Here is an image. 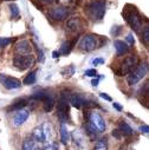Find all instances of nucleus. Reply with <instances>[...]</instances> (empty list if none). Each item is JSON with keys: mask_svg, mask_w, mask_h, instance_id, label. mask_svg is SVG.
Returning a JSON list of instances; mask_svg holds the SVG:
<instances>
[{"mask_svg": "<svg viewBox=\"0 0 149 150\" xmlns=\"http://www.w3.org/2000/svg\"><path fill=\"white\" fill-rule=\"evenodd\" d=\"M32 138H33L34 141H37L38 143L46 142V139H45V135H44V131H43L42 125H40V127H37V128L33 130V132H32Z\"/></svg>", "mask_w": 149, "mask_h": 150, "instance_id": "nucleus-18", "label": "nucleus"}, {"mask_svg": "<svg viewBox=\"0 0 149 150\" xmlns=\"http://www.w3.org/2000/svg\"><path fill=\"white\" fill-rule=\"evenodd\" d=\"M59 1H60L62 4H66V5H67V4H70L71 1H73V0H59Z\"/></svg>", "mask_w": 149, "mask_h": 150, "instance_id": "nucleus-39", "label": "nucleus"}, {"mask_svg": "<svg viewBox=\"0 0 149 150\" xmlns=\"http://www.w3.org/2000/svg\"><path fill=\"white\" fill-rule=\"evenodd\" d=\"M12 39L11 38H0V47H5L9 44H11Z\"/></svg>", "mask_w": 149, "mask_h": 150, "instance_id": "nucleus-30", "label": "nucleus"}, {"mask_svg": "<svg viewBox=\"0 0 149 150\" xmlns=\"http://www.w3.org/2000/svg\"><path fill=\"white\" fill-rule=\"evenodd\" d=\"M67 102H69V103H71V105H72V106L77 108V109H81V108H83V106H85V108L98 106L95 102L88 100V99H85L81 93H76V92H73V93H69V96H67Z\"/></svg>", "mask_w": 149, "mask_h": 150, "instance_id": "nucleus-7", "label": "nucleus"}, {"mask_svg": "<svg viewBox=\"0 0 149 150\" xmlns=\"http://www.w3.org/2000/svg\"><path fill=\"white\" fill-rule=\"evenodd\" d=\"M85 14L92 21H99L105 14V0H95L85 6Z\"/></svg>", "mask_w": 149, "mask_h": 150, "instance_id": "nucleus-2", "label": "nucleus"}, {"mask_svg": "<svg viewBox=\"0 0 149 150\" xmlns=\"http://www.w3.org/2000/svg\"><path fill=\"white\" fill-rule=\"evenodd\" d=\"M23 150H42L39 148V143L34 141L32 137H26L23 141Z\"/></svg>", "mask_w": 149, "mask_h": 150, "instance_id": "nucleus-15", "label": "nucleus"}, {"mask_svg": "<svg viewBox=\"0 0 149 150\" xmlns=\"http://www.w3.org/2000/svg\"><path fill=\"white\" fill-rule=\"evenodd\" d=\"M57 116L62 121V123L67 122L70 118V106L67 102V96L64 93V91L62 92V97L57 104Z\"/></svg>", "mask_w": 149, "mask_h": 150, "instance_id": "nucleus-6", "label": "nucleus"}, {"mask_svg": "<svg viewBox=\"0 0 149 150\" xmlns=\"http://www.w3.org/2000/svg\"><path fill=\"white\" fill-rule=\"evenodd\" d=\"M76 40H77V38L74 37L73 40H66V42H64V43L62 44V46H60L59 54H63V56L69 54V53L71 52V50L73 49V45H74V43H76Z\"/></svg>", "mask_w": 149, "mask_h": 150, "instance_id": "nucleus-17", "label": "nucleus"}, {"mask_svg": "<svg viewBox=\"0 0 149 150\" xmlns=\"http://www.w3.org/2000/svg\"><path fill=\"white\" fill-rule=\"evenodd\" d=\"M148 73V64L147 63H142L138 64L127 77V82L129 85H135L137 84L140 81H142Z\"/></svg>", "mask_w": 149, "mask_h": 150, "instance_id": "nucleus-5", "label": "nucleus"}, {"mask_svg": "<svg viewBox=\"0 0 149 150\" xmlns=\"http://www.w3.org/2000/svg\"><path fill=\"white\" fill-rule=\"evenodd\" d=\"M85 76L88 77H98V72L95 69H89L85 71Z\"/></svg>", "mask_w": 149, "mask_h": 150, "instance_id": "nucleus-29", "label": "nucleus"}, {"mask_svg": "<svg viewBox=\"0 0 149 150\" xmlns=\"http://www.w3.org/2000/svg\"><path fill=\"white\" fill-rule=\"evenodd\" d=\"M52 57H53V58H58V57H59V52H58V51H53Z\"/></svg>", "mask_w": 149, "mask_h": 150, "instance_id": "nucleus-40", "label": "nucleus"}, {"mask_svg": "<svg viewBox=\"0 0 149 150\" xmlns=\"http://www.w3.org/2000/svg\"><path fill=\"white\" fill-rule=\"evenodd\" d=\"M113 106H114L117 111H122V109H123V108H122V105H120L118 103H113Z\"/></svg>", "mask_w": 149, "mask_h": 150, "instance_id": "nucleus-36", "label": "nucleus"}, {"mask_svg": "<svg viewBox=\"0 0 149 150\" xmlns=\"http://www.w3.org/2000/svg\"><path fill=\"white\" fill-rule=\"evenodd\" d=\"M10 11H11V17L13 19H17L19 17V14H20V11H19V8H18V6L16 4H11L10 5Z\"/></svg>", "mask_w": 149, "mask_h": 150, "instance_id": "nucleus-27", "label": "nucleus"}, {"mask_svg": "<svg viewBox=\"0 0 149 150\" xmlns=\"http://www.w3.org/2000/svg\"><path fill=\"white\" fill-rule=\"evenodd\" d=\"M88 120H89L88 125H89L96 134H102V132L105 131L106 124H105V121H104V118L101 116L99 112H97V111H91V112H89Z\"/></svg>", "mask_w": 149, "mask_h": 150, "instance_id": "nucleus-4", "label": "nucleus"}, {"mask_svg": "<svg viewBox=\"0 0 149 150\" xmlns=\"http://www.w3.org/2000/svg\"><path fill=\"white\" fill-rule=\"evenodd\" d=\"M34 57L32 54H25V56H16L13 58V65L19 71H25L34 65Z\"/></svg>", "mask_w": 149, "mask_h": 150, "instance_id": "nucleus-8", "label": "nucleus"}, {"mask_svg": "<svg viewBox=\"0 0 149 150\" xmlns=\"http://www.w3.org/2000/svg\"><path fill=\"white\" fill-rule=\"evenodd\" d=\"M62 73L64 74L65 77H71L72 74L74 73V66H73V65H70V66H67L66 69H64V70L62 71Z\"/></svg>", "mask_w": 149, "mask_h": 150, "instance_id": "nucleus-28", "label": "nucleus"}, {"mask_svg": "<svg viewBox=\"0 0 149 150\" xmlns=\"http://www.w3.org/2000/svg\"><path fill=\"white\" fill-rule=\"evenodd\" d=\"M94 150H108V141L105 138H101L96 142Z\"/></svg>", "mask_w": 149, "mask_h": 150, "instance_id": "nucleus-25", "label": "nucleus"}, {"mask_svg": "<svg viewBox=\"0 0 149 150\" xmlns=\"http://www.w3.org/2000/svg\"><path fill=\"white\" fill-rule=\"evenodd\" d=\"M91 84H92V86H97V85H98V78L92 79V81H91Z\"/></svg>", "mask_w": 149, "mask_h": 150, "instance_id": "nucleus-38", "label": "nucleus"}, {"mask_svg": "<svg viewBox=\"0 0 149 150\" xmlns=\"http://www.w3.org/2000/svg\"><path fill=\"white\" fill-rule=\"evenodd\" d=\"M123 17L126 18L127 23L130 25V27L135 32H140L143 28L142 17H141V14L138 13V11L136 10L135 6H133V5H126V7L123 10Z\"/></svg>", "mask_w": 149, "mask_h": 150, "instance_id": "nucleus-1", "label": "nucleus"}, {"mask_svg": "<svg viewBox=\"0 0 149 150\" xmlns=\"http://www.w3.org/2000/svg\"><path fill=\"white\" fill-rule=\"evenodd\" d=\"M92 65H103L104 64V59L103 58H95L92 59Z\"/></svg>", "mask_w": 149, "mask_h": 150, "instance_id": "nucleus-32", "label": "nucleus"}, {"mask_svg": "<svg viewBox=\"0 0 149 150\" xmlns=\"http://www.w3.org/2000/svg\"><path fill=\"white\" fill-rule=\"evenodd\" d=\"M69 14L70 11L66 6H56L49 10V17L56 21H63L64 19L67 18Z\"/></svg>", "mask_w": 149, "mask_h": 150, "instance_id": "nucleus-11", "label": "nucleus"}, {"mask_svg": "<svg viewBox=\"0 0 149 150\" xmlns=\"http://www.w3.org/2000/svg\"><path fill=\"white\" fill-rule=\"evenodd\" d=\"M27 104V102L25 99H19L17 102H14L12 105H10L7 108V111H18L20 109H24V106Z\"/></svg>", "mask_w": 149, "mask_h": 150, "instance_id": "nucleus-22", "label": "nucleus"}, {"mask_svg": "<svg viewBox=\"0 0 149 150\" xmlns=\"http://www.w3.org/2000/svg\"><path fill=\"white\" fill-rule=\"evenodd\" d=\"M32 52V45L28 40L21 39L14 45V53L17 56H25V54H31Z\"/></svg>", "mask_w": 149, "mask_h": 150, "instance_id": "nucleus-12", "label": "nucleus"}, {"mask_svg": "<svg viewBox=\"0 0 149 150\" xmlns=\"http://www.w3.org/2000/svg\"><path fill=\"white\" fill-rule=\"evenodd\" d=\"M0 82L4 85L5 89L7 90H14V89H19L20 85H21V82L14 77H9V76H5V74H1L0 76Z\"/></svg>", "mask_w": 149, "mask_h": 150, "instance_id": "nucleus-13", "label": "nucleus"}, {"mask_svg": "<svg viewBox=\"0 0 149 150\" xmlns=\"http://www.w3.org/2000/svg\"><path fill=\"white\" fill-rule=\"evenodd\" d=\"M72 139L74 141V143H76L77 145H79V146L84 145V136L79 131H77V130L72 132Z\"/></svg>", "mask_w": 149, "mask_h": 150, "instance_id": "nucleus-24", "label": "nucleus"}, {"mask_svg": "<svg viewBox=\"0 0 149 150\" xmlns=\"http://www.w3.org/2000/svg\"><path fill=\"white\" fill-rule=\"evenodd\" d=\"M85 23L79 17H72L66 23V31L72 34H79L84 30Z\"/></svg>", "mask_w": 149, "mask_h": 150, "instance_id": "nucleus-10", "label": "nucleus"}, {"mask_svg": "<svg viewBox=\"0 0 149 150\" xmlns=\"http://www.w3.org/2000/svg\"><path fill=\"white\" fill-rule=\"evenodd\" d=\"M60 139H62V143L65 145L70 141V132H69V130L64 123H62V125H60Z\"/></svg>", "mask_w": 149, "mask_h": 150, "instance_id": "nucleus-21", "label": "nucleus"}, {"mask_svg": "<svg viewBox=\"0 0 149 150\" xmlns=\"http://www.w3.org/2000/svg\"><path fill=\"white\" fill-rule=\"evenodd\" d=\"M113 135H114L116 138H121V137H122V135H121V132L118 131V129H115V130L113 131Z\"/></svg>", "mask_w": 149, "mask_h": 150, "instance_id": "nucleus-35", "label": "nucleus"}, {"mask_svg": "<svg viewBox=\"0 0 149 150\" xmlns=\"http://www.w3.org/2000/svg\"><path fill=\"white\" fill-rule=\"evenodd\" d=\"M138 57L135 54L126 57L118 65V67L115 70L117 76H124V74H129L137 65H138Z\"/></svg>", "mask_w": 149, "mask_h": 150, "instance_id": "nucleus-3", "label": "nucleus"}, {"mask_svg": "<svg viewBox=\"0 0 149 150\" xmlns=\"http://www.w3.org/2000/svg\"><path fill=\"white\" fill-rule=\"evenodd\" d=\"M96 47H99L98 44V37L96 34H87L84 35L81 43H79V49L84 52H91Z\"/></svg>", "mask_w": 149, "mask_h": 150, "instance_id": "nucleus-9", "label": "nucleus"}, {"mask_svg": "<svg viewBox=\"0 0 149 150\" xmlns=\"http://www.w3.org/2000/svg\"><path fill=\"white\" fill-rule=\"evenodd\" d=\"M28 116H30V111L26 110V109H20V110H18V111H16V115H14V117H13V124H14L16 127L23 125V124L27 121Z\"/></svg>", "mask_w": 149, "mask_h": 150, "instance_id": "nucleus-14", "label": "nucleus"}, {"mask_svg": "<svg viewBox=\"0 0 149 150\" xmlns=\"http://www.w3.org/2000/svg\"><path fill=\"white\" fill-rule=\"evenodd\" d=\"M7 1H13V0H7Z\"/></svg>", "mask_w": 149, "mask_h": 150, "instance_id": "nucleus-42", "label": "nucleus"}, {"mask_svg": "<svg viewBox=\"0 0 149 150\" xmlns=\"http://www.w3.org/2000/svg\"><path fill=\"white\" fill-rule=\"evenodd\" d=\"M138 130H140V132H141V134H144V135H148V132H149V127H148L147 124H144V125H141Z\"/></svg>", "mask_w": 149, "mask_h": 150, "instance_id": "nucleus-31", "label": "nucleus"}, {"mask_svg": "<svg viewBox=\"0 0 149 150\" xmlns=\"http://www.w3.org/2000/svg\"><path fill=\"white\" fill-rule=\"evenodd\" d=\"M42 150H57V149H56L55 145H48V146H45V148L42 149Z\"/></svg>", "mask_w": 149, "mask_h": 150, "instance_id": "nucleus-37", "label": "nucleus"}, {"mask_svg": "<svg viewBox=\"0 0 149 150\" xmlns=\"http://www.w3.org/2000/svg\"><path fill=\"white\" fill-rule=\"evenodd\" d=\"M42 103H43V110H44L45 112H50V111L53 109V106H55V99H53L51 96L45 97V98L42 100Z\"/></svg>", "mask_w": 149, "mask_h": 150, "instance_id": "nucleus-20", "label": "nucleus"}, {"mask_svg": "<svg viewBox=\"0 0 149 150\" xmlns=\"http://www.w3.org/2000/svg\"><path fill=\"white\" fill-rule=\"evenodd\" d=\"M118 131L121 132L122 136H131L134 134V130L131 129V127L127 122H124V121L120 122V124H118Z\"/></svg>", "mask_w": 149, "mask_h": 150, "instance_id": "nucleus-19", "label": "nucleus"}, {"mask_svg": "<svg viewBox=\"0 0 149 150\" xmlns=\"http://www.w3.org/2000/svg\"><path fill=\"white\" fill-rule=\"evenodd\" d=\"M142 42L145 46L149 45V26H144V28H142Z\"/></svg>", "mask_w": 149, "mask_h": 150, "instance_id": "nucleus-26", "label": "nucleus"}, {"mask_svg": "<svg viewBox=\"0 0 149 150\" xmlns=\"http://www.w3.org/2000/svg\"><path fill=\"white\" fill-rule=\"evenodd\" d=\"M42 1H44V3H52L53 0H42Z\"/></svg>", "mask_w": 149, "mask_h": 150, "instance_id": "nucleus-41", "label": "nucleus"}, {"mask_svg": "<svg viewBox=\"0 0 149 150\" xmlns=\"http://www.w3.org/2000/svg\"><path fill=\"white\" fill-rule=\"evenodd\" d=\"M99 96L103 98V99H106V100H109V102H111L113 100V98H111L109 95H106V93H104V92H102V93H99Z\"/></svg>", "mask_w": 149, "mask_h": 150, "instance_id": "nucleus-34", "label": "nucleus"}, {"mask_svg": "<svg viewBox=\"0 0 149 150\" xmlns=\"http://www.w3.org/2000/svg\"><path fill=\"white\" fill-rule=\"evenodd\" d=\"M126 40L129 43V45H134V44H135V39H134V37H133V34H131V33H129V34L127 35Z\"/></svg>", "mask_w": 149, "mask_h": 150, "instance_id": "nucleus-33", "label": "nucleus"}, {"mask_svg": "<svg viewBox=\"0 0 149 150\" xmlns=\"http://www.w3.org/2000/svg\"><path fill=\"white\" fill-rule=\"evenodd\" d=\"M35 81H37V70H34V71L30 72V73L27 74V76L24 78L23 83H24L25 85H32V84H34V83H35Z\"/></svg>", "mask_w": 149, "mask_h": 150, "instance_id": "nucleus-23", "label": "nucleus"}, {"mask_svg": "<svg viewBox=\"0 0 149 150\" xmlns=\"http://www.w3.org/2000/svg\"><path fill=\"white\" fill-rule=\"evenodd\" d=\"M114 46H115V50H116V54L117 56H123L126 53H128L129 51V46L126 42L123 40H115L114 42Z\"/></svg>", "mask_w": 149, "mask_h": 150, "instance_id": "nucleus-16", "label": "nucleus"}]
</instances>
